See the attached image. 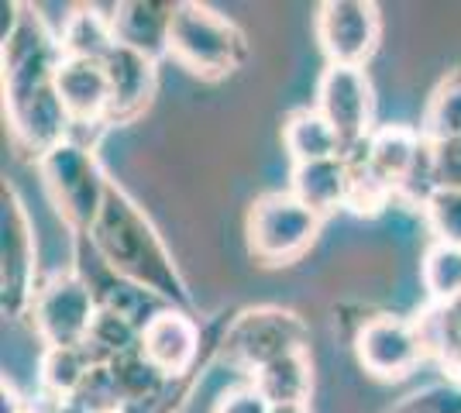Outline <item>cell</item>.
<instances>
[{"label":"cell","instance_id":"obj_9","mask_svg":"<svg viewBox=\"0 0 461 413\" xmlns=\"http://www.w3.org/2000/svg\"><path fill=\"white\" fill-rule=\"evenodd\" d=\"M351 348H355L362 373L379 382L406 379L410 373H417V365L427 358L413 317L400 314L362 317L351 335Z\"/></svg>","mask_w":461,"mask_h":413},{"label":"cell","instance_id":"obj_8","mask_svg":"<svg viewBox=\"0 0 461 413\" xmlns=\"http://www.w3.org/2000/svg\"><path fill=\"white\" fill-rule=\"evenodd\" d=\"M96 310L94 283L77 269H62L39 283L28 317L45 348H83Z\"/></svg>","mask_w":461,"mask_h":413},{"label":"cell","instance_id":"obj_23","mask_svg":"<svg viewBox=\"0 0 461 413\" xmlns=\"http://www.w3.org/2000/svg\"><path fill=\"white\" fill-rule=\"evenodd\" d=\"M96 365L83 348H45L41 355V390L45 400L69 403L83 390V382L90 379Z\"/></svg>","mask_w":461,"mask_h":413},{"label":"cell","instance_id":"obj_29","mask_svg":"<svg viewBox=\"0 0 461 413\" xmlns=\"http://www.w3.org/2000/svg\"><path fill=\"white\" fill-rule=\"evenodd\" d=\"M211 413H272V403L255 390V382H238L217 396Z\"/></svg>","mask_w":461,"mask_h":413},{"label":"cell","instance_id":"obj_10","mask_svg":"<svg viewBox=\"0 0 461 413\" xmlns=\"http://www.w3.org/2000/svg\"><path fill=\"white\" fill-rule=\"evenodd\" d=\"M313 107L338 131L348 152H358L375 135V90L366 69L355 66H327L317 79Z\"/></svg>","mask_w":461,"mask_h":413},{"label":"cell","instance_id":"obj_5","mask_svg":"<svg viewBox=\"0 0 461 413\" xmlns=\"http://www.w3.org/2000/svg\"><path fill=\"white\" fill-rule=\"evenodd\" d=\"M303 348H310L307 320L286 307H249L230 317L224 331L217 335V358L245 373V379H251L276 358Z\"/></svg>","mask_w":461,"mask_h":413},{"label":"cell","instance_id":"obj_4","mask_svg":"<svg viewBox=\"0 0 461 413\" xmlns=\"http://www.w3.org/2000/svg\"><path fill=\"white\" fill-rule=\"evenodd\" d=\"M35 166H39L41 186L52 200L56 214L62 217V224L79 238L90 235L96 214L107 200V186H111L94 148L69 138L52 152H45Z\"/></svg>","mask_w":461,"mask_h":413},{"label":"cell","instance_id":"obj_31","mask_svg":"<svg viewBox=\"0 0 461 413\" xmlns=\"http://www.w3.org/2000/svg\"><path fill=\"white\" fill-rule=\"evenodd\" d=\"M272 413H310V407H272Z\"/></svg>","mask_w":461,"mask_h":413},{"label":"cell","instance_id":"obj_14","mask_svg":"<svg viewBox=\"0 0 461 413\" xmlns=\"http://www.w3.org/2000/svg\"><path fill=\"white\" fill-rule=\"evenodd\" d=\"M348 156L362 158L368 173L400 200V193L410 186V179L420 173L427 156H430V141L413 124H383V128H375V135L368 138L358 152H348Z\"/></svg>","mask_w":461,"mask_h":413},{"label":"cell","instance_id":"obj_12","mask_svg":"<svg viewBox=\"0 0 461 413\" xmlns=\"http://www.w3.org/2000/svg\"><path fill=\"white\" fill-rule=\"evenodd\" d=\"M56 83L62 111L73 128V141L94 148L96 138L107 131V118H111V79L104 62L62 59Z\"/></svg>","mask_w":461,"mask_h":413},{"label":"cell","instance_id":"obj_22","mask_svg":"<svg viewBox=\"0 0 461 413\" xmlns=\"http://www.w3.org/2000/svg\"><path fill=\"white\" fill-rule=\"evenodd\" d=\"M107 369H111V379H114L117 393L124 400V410H131V407H149V403L158 400V393L169 386V379L145 358L141 348H131V352L117 355Z\"/></svg>","mask_w":461,"mask_h":413},{"label":"cell","instance_id":"obj_17","mask_svg":"<svg viewBox=\"0 0 461 413\" xmlns=\"http://www.w3.org/2000/svg\"><path fill=\"white\" fill-rule=\"evenodd\" d=\"M348 190H351L348 156L310 162V166H293V173H289V193L303 207H310L321 220H327L338 211H348Z\"/></svg>","mask_w":461,"mask_h":413},{"label":"cell","instance_id":"obj_3","mask_svg":"<svg viewBox=\"0 0 461 413\" xmlns=\"http://www.w3.org/2000/svg\"><path fill=\"white\" fill-rule=\"evenodd\" d=\"M251 56L249 35L211 4L179 0L176 4L173 31H169V56L193 79L221 83L234 76Z\"/></svg>","mask_w":461,"mask_h":413},{"label":"cell","instance_id":"obj_1","mask_svg":"<svg viewBox=\"0 0 461 413\" xmlns=\"http://www.w3.org/2000/svg\"><path fill=\"white\" fill-rule=\"evenodd\" d=\"M4 45H0V90L4 121L11 138L28 158L39 162L45 152L73 138L69 118L59 100V31L28 4H4Z\"/></svg>","mask_w":461,"mask_h":413},{"label":"cell","instance_id":"obj_19","mask_svg":"<svg viewBox=\"0 0 461 413\" xmlns=\"http://www.w3.org/2000/svg\"><path fill=\"white\" fill-rule=\"evenodd\" d=\"M283 145L293 166H310L324 158H341L345 145L338 131L327 124V118L317 107H293L283 118Z\"/></svg>","mask_w":461,"mask_h":413},{"label":"cell","instance_id":"obj_30","mask_svg":"<svg viewBox=\"0 0 461 413\" xmlns=\"http://www.w3.org/2000/svg\"><path fill=\"white\" fill-rule=\"evenodd\" d=\"M32 407L21 400V393H18V386L4 375V382H0V413H28Z\"/></svg>","mask_w":461,"mask_h":413},{"label":"cell","instance_id":"obj_11","mask_svg":"<svg viewBox=\"0 0 461 413\" xmlns=\"http://www.w3.org/2000/svg\"><path fill=\"white\" fill-rule=\"evenodd\" d=\"M383 41V11L372 0H324L317 7V45L327 66L366 69Z\"/></svg>","mask_w":461,"mask_h":413},{"label":"cell","instance_id":"obj_27","mask_svg":"<svg viewBox=\"0 0 461 413\" xmlns=\"http://www.w3.org/2000/svg\"><path fill=\"white\" fill-rule=\"evenodd\" d=\"M385 413H461V390L451 382H438V386H423L417 393L403 396L396 407Z\"/></svg>","mask_w":461,"mask_h":413},{"label":"cell","instance_id":"obj_6","mask_svg":"<svg viewBox=\"0 0 461 413\" xmlns=\"http://www.w3.org/2000/svg\"><path fill=\"white\" fill-rule=\"evenodd\" d=\"M324 220L303 207L289 190H269L251 200L245 214V241H249L251 258L262 265L279 269L293 265L313 248Z\"/></svg>","mask_w":461,"mask_h":413},{"label":"cell","instance_id":"obj_28","mask_svg":"<svg viewBox=\"0 0 461 413\" xmlns=\"http://www.w3.org/2000/svg\"><path fill=\"white\" fill-rule=\"evenodd\" d=\"M430 166L438 190H461V138L430 141Z\"/></svg>","mask_w":461,"mask_h":413},{"label":"cell","instance_id":"obj_26","mask_svg":"<svg viewBox=\"0 0 461 413\" xmlns=\"http://www.w3.org/2000/svg\"><path fill=\"white\" fill-rule=\"evenodd\" d=\"M423 220L434 241L461 248V190H434V197L423 203Z\"/></svg>","mask_w":461,"mask_h":413},{"label":"cell","instance_id":"obj_24","mask_svg":"<svg viewBox=\"0 0 461 413\" xmlns=\"http://www.w3.org/2000/svg\"><path fill=\"white\" fill-rule=\"evenodd\" d=\"M420 283L427 290V303H447L461 296V248L430 241L420 262Z\"/></svg>","mask_w":461,"mask_h":413},{"label":"cell","instance_id":"obj_13","mask_svg":"<svg viewBox=\"0 0 461 413\" xmlns=\"http://www.w3.org/2000/svg\"><path fill=\"white\" fill-rule=\"evenodd\" d=\"M138 348L166 379H186L203 369V328L190 310L166 307L141 328Z\"/></svg>","mask_w":461,"mask_h":413},{"label":"cell","instance_id":"obj_20","mask_svg":"<svg viewBox=\"0 0 461 413\" xmlns=\"http://www.w3.org/2000/svg\"><path fill=\"white\" fill-rule=\"evenodd\" d=\"M249 382H255V390L266 396L272 407H310V396H313V355H310V348L283 355V358L269 362L266 369H258Z\"/></svg>","mask_w":461,"mask_h":413},{"label":"cell","instance_id":"obj_2","mask_svg":"<svg viewBox=\"0 0 461 413\" xmlns=\"http://www.w3.org/2000/svg\"><path fill=\"white\" fill-rule=\"evenodd\" d=\"M86 241H90L94 256L100 258L104 273L135 283L158 300H166L169 307L193 310L186 279L179 273L166 238L158 235L152 217L138 207V200L128 190H121L114 179L107 186V200H104Z\"/></svg>","mask_w":461,"mask_h":413},{"label":"cell","instance_id":"obj_7","mask_svg":"<svg viewBox=\"0 0 461 413\" xmlns=\"http://www.w3.org/2000/svg\"><path fill=\"white\" fill-rule=\"evenodd\" d=\"M39 241L21 193L0 186V310L7 320H21L32 310L39 290Z\"/></svg>","mask_w":461,"mask_h":413},{"label":"cell","instance_id":"obj_16","mask_svg":"<svg viewBox=\"0 0 461 413\" xmlns=\"http://www.w3.org/2000/svg\"><path fill=\"white\" fill-rule=\"evenodd\" d=\"M176 4L179 0H121L111 4V28H114L117 45L141 52L149 59H166L169 56V31H173Z\"/></svg>","mask_w":461,"mask_h":413},{"label":"cell","instance_id":"obj_18","mask_svg":"<svg viewBox=\"0 0 461 413\" xmlns=\"http://www.w3.org/2000/svg\"><path fill=\"white\" fill-rule=\"evenodd\" d=\"M423 341V355L441 365L444 379L461 390V296L447 303H427L413 317Z\"/></svg>","mask_w":461,"mask_h":413},{"label":"cell","instance_id":"obj_25","mask_svg":"<svg viewBox=\"0 0 461 413\" xmlns=\"http://www.w3.org/2000/svg\"><path fill=\"white\" fill-rule=\"evenodd\" d=\"M420 135L427 141H447V138H461V73L447 76L430 94L427 111H423Z\"/></svg>","mask_w":461,"mask_h":413},{"label":"cell","instance_id":"obj_15","mask_svg":"<svg viewBox=\"0 0 461 413\" xmlns=\"http://www.w3.org/2000/svg\"><path fill=\"white\" fill-rule=\"evenodd\" d=\"M107 79H111V118L107 128L135 124L155 100L158 90V62L131 52L124 45H114V52L104 59Z\"/></svg>","mask_w":461,"mask_h":413},{"label":"cell","instance_id":"obj_21","mask_svg":"<svg viewBox=\"0 0 461 413\" xmlns=\"http://www.w3.org/2000/svg\"><path fill=\"white\" fill-rule=\"evenodd\" d=\"M107 7L96 4H83L73 7V14H66L62 28H59V49L62 59H94L104 62L114 52V28H111V14H104Z\"/></svg>","mask_w":461,"mask_h":413}]
</instances>
